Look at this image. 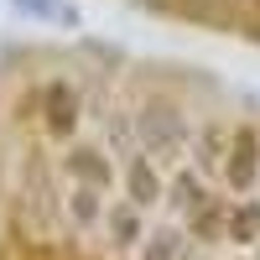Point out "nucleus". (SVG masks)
I'll return each mask as SVG.
<instances>
[{"label": "nucleus", "mask_w": 260, "mask_h": 260, "mask_svg": "<svg viewBox=\"0 0 260 260\" xmlns=\"http://www.w3.org/2000/svg\"><path fill=\"white\" fill-rule=\"evenodd\" d=\"M255 172H260V136H255L250 125H240L234 141H229V156H224V182L234 192H245L255 182Z\"/></svg>", "instance_id": "obj_1"}, {"label": "nucleus", "mask_w": 260, "mask_h": 260, "mask_svg": "<svg viewBox=\"0 0 260 260\" xmlns=\"http://www.w3.org/2000/svg\"><path fill=\"white\" fill-rule=\"evenodd\" d=\"M161 192H167V182H161V172L151 167V156H146V151L125 161V203L151 208V203H161Z\"/></svg>", "instance_id": "obj_2"}, {"label": "nucleus", "mask_w": 260, "mask_h": 260, "mask_svg": "<svg viewBox=\"0 0 260 260\" xmlns=\"http://www.w3.org/2000/svg\"><path fill=\"white\" fill-rule=\"evenodd\" d=\"M68 172L78 177V187H99V192L115 182V167L104 161L99 146H73V151H68Z\"/></svg>", "instance_id": "obj_3"}, {"label": "nucleus", "mask_w": 260, "mask_h": 260, "mask_svg": "<svg viewBox=\"0 0 260 260\" xmlns=\"http://www.w3.org/2000/svg\"><path fill=\"white\" fill-rule=\"evenodd\" d=\"M104 224H110L115 250H130V245L146 240V224H141V208H136V203H115L110 213H104Z\"/></svg>", "instance_id": "obj_4"}, {"label": "nucleus", "mask_w": 260, "mask_h": 260, "mask_svg": "<svg viewBox=\"0 0 260 260\" xmlns=\"http://www.w3.org/2000/svg\"><path fill=\"white\" fill-rule=\"evenodd\" d=\"M73 125H78V94L68 83H52L47 89V130L52 136H73Z\"/></svg>", "instance_id": "obj_5"}, {"label": "nucleus", "mask_w": 260, "mask_h": 260, "mask_svg": "<svg viewBox=\"0 0 260 260\" xmlns=\"http://www.w3.org/2000/svg\"><path fill=\"white\" fill-rule=\"evenodd\" d=\"M141 130H146V141L156 146V151H177V146H182V125H177L172 110H156V104H151L146 120H141Z\"/></svg>", "instance_id": "obj_6"}, {"label": "nucleus", "mask_w": 260, "mask_h": 260, "mask_svg": "<svg viewBox=\"0 0 260 260\" xmlns=\"http://www.w3.org/2000/svg\"><path fill=\"white\" fill-rule=\"evenodd\" d=\"M141 260H187V234L182 229H156L141 240Z\"/></svg>", "instance_id": "obj_7"}, {"label": "nucleus", "mask_w": 260, "mask_h": 260, "mask_svg": "<svg viewBox=\"0 0 260 260\" xmlns=\"http://www.w3.org/2000/svg\"><path fill=\"white\" fill-rule=\"evenodd\" d=\"M224 234H229L234 245H255V240H260V203H255V198H245L240 208H229Z\"/></svg>", "instance_id": "obj_8"}, {"label": "nucleus", "mask_w": 260, "mask_h": 260, "mask_svg": "<svg viewBox=\"0 0 260 260\" xmlns=\"http://www.w3.org/2000/svg\"><path fill=\"white\" fill-rule=\"evenodd\" d=\"M192 240H219V234H224V224H229V213H224V203L219 198H203L198 208H192Z\"/></svg>", "instance_id": "obj_9"}, {"label": "nucleus", "mask_w": 260, "mask_h": 260, "mask_svg": "<svg viewBox=\"0 0 260 260\" xmlns=\"http://www.w3.org/2000/svg\"><path fill=\"white\" fill-rule=\"evenodd\" d=\"M68 213H73V224L78 229H89L104 219V203H99V187H73L68 192Z\"/></svg>", "instance_id": "obj_10"}, {"label": "nucleus", "mask_w": 260, "mask_h": 260, "mask_svg": "<svg viewBox=\"0 0 260 260\" xmlns=\"http://www.w3.org/2000/svg\"><path fill=\"white\" fill-rule=\"evenodd\" d=\"M229 141H234V130L203 125V136H198V146H203V161H208V167H224V156H229Z\"/></svg>", "instance_id": "obj_11"}, {"label": "nucleus", "mask_w": 260, "mask_h": 260, "mask_svg": "<svg viewBox=\"0 0 260 260\" xmlns=\"http://www.w3.org/2000/svg\"><path fill=\"white\" fill-rule=\"evenodd\" d=\"M172 192H177V203H187V208H198V203L208 198V192H203V182L192 177V172H182V177L172 182Z\"/></svg>", "instance_id": "obj_12"}, {"label": "nucleus", "mask_w": 260, "mask_h": 260, "mask_svg": "<svg viewBox=\"0 0 260 260\" xmlns=\"http://www.w3.org/2000/svg\"><path fill=\"white\" fill-rule=\"evenodd\" d=\"M255 6H260V0H255Z\"/></svg>", "instance_id": "obj_13"}, {"label": "nucleus", "mask_w": 260, "mask_h": 260, "mask_svg": "<svg viewBox=\"0 0 260 260\" xmlns=\"http://www.w3.org/2000/svg\"><path fill=\"white\" fill-rule=\"evenodd\" d=\"M0 260H6V255H0Z\"/></svg>", "instance_id": "obj_14"}]
</instances>
